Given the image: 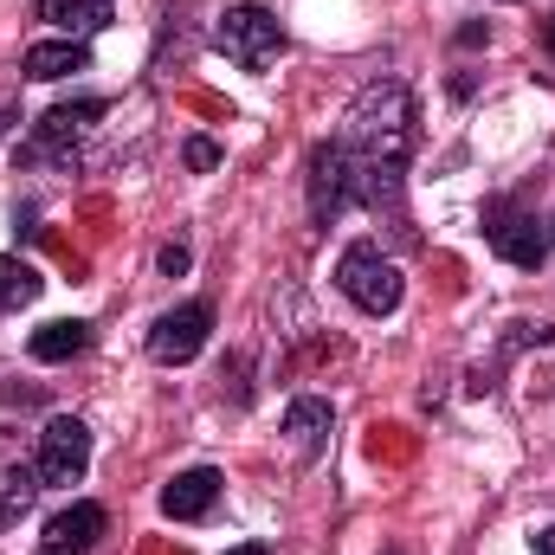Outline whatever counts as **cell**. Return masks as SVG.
<instances>
[{"mask_svg": "<svg viewBox=\"0 0 555 555\" xmlns=\"http://www.w3.org/2000/svg\"><path fill=\"white\" fill-rule=\"evenodd\" d=\"M111 530V517H104V504H91V498H78V504H65L59 517H46V550H59V555H85L98 537Z\"/></svg>", "mask_w": 555, "mask_h": 555, "instance_id": "9c48e42d", "label": "cell"}, {"mask_svg": "<svg viewBox=\"0 0 555 555\" xmlns=\"http://www.w3.org/2000/svg\"><path fill=\"white\" fill-rule=\"evenodd\" d=\"M336 291H343L356 310H369V317H395L401 297H408V278L395 266V253H382V240H356V246H343V259H336Z\"/></svg>", "mask_w": 555, "mask_h": 555, "instance_id": "3957f363", "label": "cell"}, {"mask_svg": "<svg viewBox=\"0 0 555 555\" xmlns=\"http://www.w3.org/2000/svg\"><path fill=\"white\" fill-rule=\"evenodd\" d=\"M330 401H317V395H297L291 408H284V439H291V452L297 459H323V446H330Z\"/></svg>", "mask_w": 555, "mask_h": 555, "instance_id": "8fae6325", "label": "cell"}, {"mask_svg": "<svg viewBox=\"0 0 555 555\" xmlns=\"http://www.w3.org/2000/svg\"><path fill=\"white\" fill-rule=\"evenodd\" d=\"M39 465H33V452H13V446H0V530H13L33 504H39Z\"/></svg>", "mask_w": 555, "mask_h": 555, "instance_id": "30bf717a", "label": "cell"}, {"mask_svg": "<svg viewBox=\"0 0 555 555\" xmlns=\"http://www.w3.org/2000/svg\"><path fill=\"white\" fill-rule=\"evenodd\" d=\"M550 52H555V20H550Z\"/></svg>", "mask_w": 555, "mask_h": 555, "instance_id": "7402d4cb", "label": "cell"}, {"mask_svg": "<svg viewBox=\"0 0 555 555\" xmlns=\"http://www.w3.org/2000/svg\"><path fill=\"white\" fill-rule=\"evenodd\" d=\"M388 555H401V550H388Z\"/></svg>", "mask_w": 555, "mask_h": 555, "instance_id": "d4e9b609", "label": "cell"}, {"mask_svg": "<svg viewBox=\"0 0 555 555\" xmlns=\"http://www.w3.org/2000/svg\"><path fill=\"white\" fill-rule=\"evenodd\" d=\"M530 550H537V555H555V524H550V530H537V537H530Z\"/></svg>", "mask_w": 555, "mask_h": 555, "instance_id": "d6986e66", "label": "cell"}, {"mask_svg": "<svg viewBox=\"0 0 555 555\" xmlns=\"http://www.w3.org/2000/svg\"><path fill=\"white\" fill-rule=\"evenodd\" d=\"M550 240H555V220H550Z\"/></svg>", "mask_w": 555, "mask_h": 555, "instance_id": "603a6c76", "label": "cell"}, {"mask_svg": "<svg viewBox=\"0 0 555 555\" xmlns=\"http://www.w3.org/2000/svg\"><path fill=\"white\" fill-rule=\"evenodd\" d=\"M20 72H26L33 85H59V78H72V72H91V52H85V39H39V46H26Z\"/></svg>", "mask_w": 555, "mask_h": 555, "instance_id": "7c38bea8", "label": "cell"}, {"mask_svg": "<svg viewBox=\"0 0 555 555\" xmlns=\"http://www.w3.org/2000/svg\"><path fill=\"white\" fill-rule=\"evenodd\" d=\"M485 39H491V26H478V20H472V26H459V46H485Z\"/></svg>", "mask_w": 555, "mask_h": 555, "instance_id": "ac0fdd59", "label": "cell"}, {"mask_svg": "<svg viewBox=\"0 0 555 555\" xmlns=\"http://www.w3.org/2000/svg\"><path fill=\"white\" fill-rule=\"evenodd\" d=\"M207 336H214V304L207 297H188V304H175V310H162L149 323V356L162 369H188L207 349Z\"/></svg>", "mask_w": 555, "mask_h": 555, "instance_id": "8992f818", "label": "cell"}, {"mask_svg": "<svg viewBox=\"0 0 555 555\" xmlns=\"http://www.w3.org/2000/svg\"><path fill=\"white\" fill-rule=\"evenodd\" d=\"M7 124H13V104H0V130H7Z\"/></svg>", "mask_w": 555, "mask_h": 555, "instance_id": "44dd1931", "label": "cell"}, {"mask_svg": "<svg viewBox=\"0 0 555 555\" xmlns=\"http://www.w3.org/2000/svg\"><path fill=\"white\" fill-rule=\"evenodd\" d=\"M227 555H272V543H233Z\"/></svg>", "mask_w": 555, "mask_h": 555, "instance_id": "ffe728a7", "label": "cell"}, {"mask_svg": "<svg viewBox=\"0 0 555 555\" xmlns=\"http://www.w3.org/2000/svg\"><path fill=\"white\" fill-rule=\"evenodd\" d=\"M91 336H98V330H91L85 317H59V323L33 330V343H26V349H33V362H72V356H85V349H91Z\"/></svg>", "mask_w": 555, "mask_h": 555, "instance_id": "5bb4252c", "label": "cell"}, {"mask_svg": "<svg viewBox=\"0 0 555 555\" xmlns=\"http://www.w3.org/2000/svg\"><path fill=\"white\" fill-rule=\"evenodd\" d=\"M485 240H491V253H498L504 266H517V272H537V266L550 259V227H543L524 201H491V207H485Z\"/></svg>", "mask_w": 555, "mask_h": 555, "instance_id": "5b68a950", "label": "cell"}, {"mask_svg": "<svg viewBox=\"0 0 555 555\" xmlns=\"http://www.w3.org/2000/svg\"><path fill=\"white\" fill-rule=\"evenodd\" d=\"M39 291H46V278L33 272L26 259H0V317H7V310H26Z\"/></svg>", "mask_w": 555, "mask_h": 555, "instance_id": "9a60e30c", "label": "cell"}, {"mask_svg": "<svg viewBox=\"0 0 555 555\" xmlns=\"http://www.w3.org/2000/svg\"><path fill=\"white\" fill-rule=\"evenodd\" d=\"M181 155H188V168H194V175L220 168V142H207V137H188V149H181Z\"/></svg>", "mask_w": 555, "mask_h": 555, "instance_id": "2e32d148", "label": "cell"}, {"mask_svg": "<svg viewBox=\"0 0 555 555\" xmlns=\"http://www.w3.org/2000/svg\"><path fill=\"white\" fill-rule=\"evenodd\" d=\"M155 266H162V272H168V278H181V272H188V266H194V253H188V246L175 240V246H162V253H155Z\"/></svg>", "mask_w": 555, "mask_h": 555, "instance_id": "e0dca14e", "label": "cell"}, {"mask_svg": "<svg viewBox=\"0 0 555 555\" xmlns=\"http://www.w3.org/2000/svg\"><path fill=\"white\" fill-rule=\"evenodd\" d=\"M39 555H59V550H39Z\"/></svg>", "mask_w": 555, "mask_h": 555, "instance_id": "cb8c5ba5", "label": "cell"}, {"mask_svg": "<svg viewBox=\"0 0 555 555\" xmlns=\"http://www.w3.org/2000/svg\"><path fill=\"white\" fill-rule=\"evenodd\" d=\"M111 117V104L104 98H72V104H52L26 142H20V168H52V175H72L78 162H85V142L91 130Z\"/></svg>", "mask_w": 555, "mask_h": 555, "instance_id": "7a4b0ae2", "label": "cell"}, {"mask_svg": "<svg viewBox=\"0 0 555 555\" xmlns=\"http://www.w3.org/2000/svg\"><path fill=\"white\" fill-rule=\"evenodd\" d=\"M220 472L214 465H188V472H175L168 485H162V517L168 524H201L214 504H220Z\"/></svg>", "mask_w": 555, "mask_h": 555, "instance_id": "ba28073f", "label": "cell"}, {"mask_svg": "<svg viewBox=\"0 0 555 555\" xmlns=\"http://www.w3.org/2000/svg\"><path fill=\"white\" fill-rule=\"evenodd\" d=\"M414 91L401 78H375L356 91V104L343 111L336 137L317 142L310 162H304V181H310V220L317 227H336L349 207L362 214H388L401 227L408 214V162H414Z\"/></svg>", "mask_w": 555, "mask_h": 555, "instance_id": "6da1fadb", "label": "cell"}, {"mask_svg": "<svg viewBox=\"0 0 555 555\" xmlns=\"http://www.w3.org/2000/svg\"><path fill=\"white\" fill-rule=\"evenodd\" d=\"M33 465H39V485H46V491H52V485H78V478L91 472V426L78 414L46 420L39 446H33Z\"/></svg>", "mask_w": 555, "mask_h": 555, "instance_id": "52a82bcc", "label": "cell"}, {"mask_svg": "<svg viewBox=\"0 0 555 555\" xmlns=\"http://www.w3.org/2000/svg\"><path fill=\"white\" fill-rule=\"evenodd\" d=\"M214 46L240 65V72H266L284 59V46H291V33L278 26L272 7H259V0H240V7H227L220 13V26H214Z\"/></svg>", "mask_w": 555, "mask_h": 555, "instance_id": "277c9868", "label": "cell"}, {"mask_svg": "<svg viewBox=\"0 0 555 555\" xmlns=\"http://www.w3.org/2000/svg\"><path fill=\"white\" fill-rule=\"evenodd\" d=\"M39 20L59 39H91V33H104L117 20V7L111 0H39Z\"/></svg>", "mask_w": 555, "mask_h": 555, "instance_id": "4fadbf2b", "label": "cell"}]
</instances>
